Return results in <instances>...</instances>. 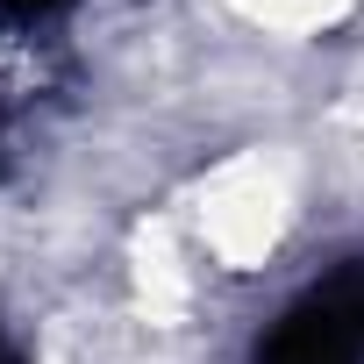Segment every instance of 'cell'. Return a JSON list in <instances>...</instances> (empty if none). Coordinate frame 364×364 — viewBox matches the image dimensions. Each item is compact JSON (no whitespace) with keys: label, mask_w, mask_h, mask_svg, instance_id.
I'll return each instance as SVG.
<instances>
[{"label":"cell","mask_w":364,"mask_h":364,"mask_svg":"<svg viewBox=\"0 0 364 364\" xmlns=\"http://www.w3.org/2000/svg\"><path fill=\"white\" fill-rule=\"evenodd\" d=\"M250 364H364V257L314 279L264 328Z\"/></svg>","instance_id":"1"},{"label":"cell","mask_w":364,"mask_h":364,"mask_svg":"<svg viewBox=\"0 0 364 364\" xmlns=\"http://www.w3.org/2000/svg\"><path fill=\"white\" fill-rule=\"evenodd\" d=\"M65 0H0V15L8 22H43V15H58Z\"/></svg>","instance_id":"2"},{"label":"cell","mask_w":364,"mask_h":364,"mask_svg":"<svg viewBox=\"0 0 364 364\" xmlns=\"http://www.w3.org/2000/svg\"><path fill=\"white\" fill-rule=\"evenodd\" d=\"M0 364H22V357H15V350H8V343H0Z\"/></svg>","instance_id":"3"}]
</instances>
